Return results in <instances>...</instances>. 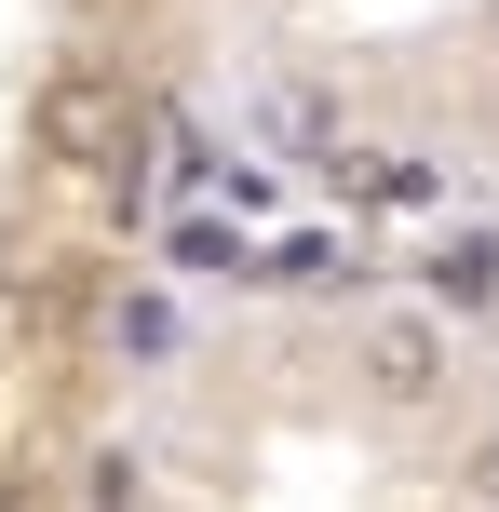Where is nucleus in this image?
<instances>
[{
  "label": "nucleus",
  "mask_w": 499,
  "mask_h": 512,
  "mask_svg": "<svg viewBox=\"0 0 499 512\" xmlns=\"http://www.w3.org/2000/svg\"><path fill=\"white\" fill-rule=\"evenodd\" d=\"M486 27H499V0H486Z\"/></svg>",
  "instance_id": "423d86ee"
},
{
  "label": "nucleus",
  "mask_w": 499,
  "mask_h": 512,
  "mask_svg": "<svg viewBox=\"0 0 499 512\" xmlns=\"http://www.w3.org/2000/svg\"><path fill=\"white\" fill-rule=\"evenodd\" d=\"M338 189H351V203H432L446 176H432L419 149H365V162H338Z\"/></svg>",
  "instance_id": "20e7f679"
},
{
  "label": "nucleus",
  "mask_w": 499,
  "mask_h": 512,
  "mask_svg": "<svg viewBox=\"0 0 499 512\" xmlns=\"http://www.w3.org/2000/svg\"><path fill=\"white\" fill-rule=\"evenodd\" d=\"M176 270H243V243L216 230V216H189V230H176Z\"/></svg>",
  "instance_id": "39448f33"
},
{
  "label": "nucleus",
  "mask_w": 499,
  "mask_h": 512,
  "mask_svg": "<svg viewBox=\"0 0 499 512\" xmlns=\"http://www.w3.org/2000/svg\"><path fill=\"white\" fill-rule=\"evenodd\" d=\"M135 135H149V108H135L108 68H68V81H41V149H54V162L135 176Z\"/></svg>",
  "instance_id": "f257e3e1"
},
{
  "label": "nucleus",
  "mask_w": 499,
  "mask_h": 512,
  "mask_svg": "<svg viewBox=\"0 0 499 512\" xmlns=\"http://www.w3.org/2000/svg\"><path fill=\"white\" fill-rule=\"evenodd\" d=\"M432 310H459V324H486V310H499V230L432 243Z\"/></svg>",
  "instance_id": "f03ea898"
},
{
  "label": "nucleus",
  "mask_w": 499,
  "mask_h": 512,
  "mask_svg": "<svg viewBox=\"0 0 499 512\" xmlns=\"http://www.w3.org/2000/svg\"><path fill=\"white\" fill-rule=\"evenodd\" d=\"M432 364H446V351H432V324H378V337H365V391H392V405H419Z\"/></svg>",
  "instance_id": "7ed1b4c3"
}]
</instances>
